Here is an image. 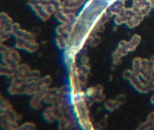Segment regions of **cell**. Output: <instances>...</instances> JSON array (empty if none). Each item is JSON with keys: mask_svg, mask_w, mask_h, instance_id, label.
Here are the masks:
<instances>
[{"mask_svg": "<svg viewBox=\"0 0 154 130\" xmlns=\"http://www.w3.org/2000/svg\"><path fill=\"white\" fill-rule=\"evenodd\" d=\"M29 4L43 21L49 19L62 5L57 0H29Z\"/></svg>", "mask_w": 154, "mask_h": 130, "instance_id": "1", "label": "cell"}, {"mask_svg": "<svg viewBox=\"0 0 154 130\" xmlns=\"http://www.w3.org/2000/svg\"><path fill=\"white\" fill-rule=\"evenodd\" d=\"M16 48H10L1 44L2 62L5 65L15 68L21 62V56Z\"/></svg>", "mask_w": 154, "mask_h": 130, "instance_id": "2", "label": "cell"}, {"mask_svg": "<svg viewBox=\"0 0 154 130\" xmlns=\"http://www.w3.org/2000/svg\"><path fill=\"white\" fill-rule=\"evenodd\" d=\"M81 50L76 46H68L63 53V61L68 71L73 70L76 67L77 56Z\"/></svg>", "mask_w": 154, "mask_h": 130, "instance_id": "3", "label": "cell"}, {"mask_svg": "<svg viewBox=\"0 0 154 130\" xmlns=\"http://www.w3.org/2000/svg\"><path fill=\"white\" fill-rule=\"evenodd\" d=\"M28 80L14 77L11 79L8 91L11 95L25 94L26 86Z\"/></svg>", "mask_w": 154, "mask_h": 130, "instance_id": "4", "label": "cell"}, {"mask_svg": "<svg viewBox=\"0 0 154 130\" xmlns=\"http://www.w3.org/2000/svg\"><path fill=\"white\" fill-rule=\"evenodd\" d=\"M152 7L151 0H134L132 9L137 13L143 16L147 15Z\"/></svg>", "mask_w": 154, "mask_h": 130, "instance_id": "5", "label": "cell"}, {"mask_svg": "<svg viewBox=\"0 0 154 130\" xmlns=\"http://www.w3.org/2000/svg\"><path fill=\"white\" fill-rule=\"evenodd\" d=\"M43 116L44 120L48 123H53L57 121L61 116L58 109L52 105H49L44 109Z\"/></svg>", "mask_w": 154, "mask_h": 130, "instance_id": "6", "label": "cell"}, {"mask_svg": "<svg viewBox=\"0 0 154 130\" xmlns=\"http://www.w3.org/2000/svg\"><path fill=\"white\" fill-rule=\"evenodd\" d=\"M49 88H41L32 95L30 99L29 105L32 109L38 110L42 107V104L44 103V98Z\"/></svg>", "mask_w": 154, "mask_h": 130, "instance_id": "7", "label": "cell"}, {"mask_svg": "<svg viewBox=\"0 0 154 130\" xmlns=\"http://www.w3.org/2000/svg\"><path fill=\"white\" fill-rule=\"evenodd\" d=\"M60 95L59 88H49L44 97V104L48 105H53Z\"/></svg>", "mask_w": 154, "mask_h": 130, "instance_id": "8", "label": "cell"}, {"mask_svg": "<svg viewBox=\"0 0 154 130\" xmlns=\"http://www.w3.org/2000/svg\"><path fill=\"white\" fill-rule=\"evenodd\" d=\"M31 69L26 63H20L15 68V76L27 79V76Z\"/></svg>", "mask_w": 154, "mask_h": 130, "instance_id": "9", "label": "cell"}, {"mask_svg": "<svg viewBox=\"0 0 154 130\" xmlns=\"http://www.w3.org/2000/svg\"><path fill=\"white\" fill-rule=\"evenodd\" d=\"M125 2L122 0H119L108 8L109 12L112 15H119L122 13L126 9Z\"/></svg>", "mask_w": 154, "mask_h": 130, "instance_id": "10", "label": "cell"}, {"mask_svg": "<svg viewBox=\"0 0 154 130\" xmlns=\"http://www.w3.org/2000/svg\"><path fill=\"white\" fill-rule=\"evenodd\" d=\"M0 75L12 79L15 76V68L5 65L1 62L0 67Z\"/></svg>", "mask_w": 154, "mask_h": 130, "instance_id": "11", "label": "cell"}, {"mask_svg": "<svg viewBox=\"0 0 154 130\" xmlns=\"http://www.w3.org/2000/svg\"><path fill=\"white\" fill-rule=\"evenodd\" d=\"M39 88L37 80H28L26 86L25 94L32 96L35 94L38 90Z\"/></svg>", "mask_w": 154, "mask_h": 130, "instance_id": "12", "label": "cell"}, {"mask_svg": "<svg viewBox=\"0 0 154 130\" xmlns=\"http://www.w3.org/2000/svg\"><path fill=\"white\" fill-rule=\"evenodd\" d=\"M73 23H62L56 29L57 35L68 37L71 32Z\"/></svg>", "mask_w": 154, "mask_h": 130, "instance_id": "13", "label": "cell"}, {"mask_svg": "<svg viewBox=\"0 0 154 130\" xmlns=\"http://www.w3.org/2000/svg\"><path fill=\"white\" fill-rule=\"evenodd\" d=\"M39 89L41 88H49L53 82V79L50 75H47L44 77H41L37 80Z\"/></svg>", "mask_w": 154, "mask_h": 130, "instance_id": "14", "label": "cell"}, {"mask_svg": "<svg viewBox=\"0 0 154 130\" xmlns=\"http://www.w3.org/2000/svg\"><path fill=\"white\" fill-rule=\"evenodd\" d=\"M144 17V16H142L135 12V13L131 16L127 22L128 26L131 27V28H133V27L137 26L143 20Z\"/></svg>", "mask_w": 154, "mask_h": 130, "instance_id": "15", "label": "cell"}, {"mask_svg": "<svg viewBox=\"0 0 154 130\" xmlns=\"http://www.w3.org/2000/svg\"><path fill=\"white\" fill-rule=\"evenodd\" d=\"M56 43L59 49L64 51L68 46V37L57 35L56 38Z\"/></svg>", "mask_w": 154, "mask_h": 130, "instance_id": "16", "label": "cell"}, {"mask_svg": "<svg viewBox=\"0 0 154 130\" xmlns=\"http://www.w3.org/2000/svg\"><path fill=\"white\" fill-rule=\"evenodd\" d=\"M0 109L1 112H6L13 109V106L8 99L1 95Z\"/></svg>", "mask_w": 154, "mask_h": 130, "instance_id": "17", "label": "cell"}, {"mask_svg": "<svg viewBox=\"0 0 154 130\" xmlns=\"http://www.w3.org/2000/svg\"><path fill=\"white\" fill-rule=\"evenodd\" d=\"M41 73L38 70H30L28 74L27 79L28 80H37L41 77Z\"/></svg>", "mask_w": 154, "mask_h": 130, "instance_id": "18", "label": "cell"}, {"mask_svg": "<svg viewBox=\"0 0 154 130\" xmlns=\"http://www.w3.org/2000/svg\"><path fill=\"white\" fill-rule=\"evenodd\" d=\"M36 128V125L35 123L26 122L20 125L19 130H35Z\"/></svg>", "mask_w": 154, "mask_h": 130, "instance_id": "19", "label": "cell"}, {"mask_svg": "<svg viewBox=\"0 0 154 130\" xmlns=\"http://www.w3.org/2000/svg\"><path fill=\"white\" fill-rule=\"evenodd\" d=\"M60 94L68 98L71 94V88L68 84L62 85L59 88Z\"/></svg>", "mask_w": 154, "mask_h": 130, "instance_id": "20", "label": "cell"}, {"mask_svg": "<svg viewBox=\"0 0 154 130\" xmlns=\"http://www.w3.org/2000/svg\"><path fill=\"white\" fill-rule=\"evenodd\" d=\"M96 88L94 87H89L85 91V94L87 98L93 97L96 92Z\"/></svg>", "mask_w": 154, "mask_h": 130, "instance_id": "21", "label": "cell"}, {"mask_svg": "<svg viewBox=\"0 0 154 130\" xmlns=\"http://www.w3.org/2000/svg\"><path fill=\"white\" fill-rule=\"evenodd\" d=\"M90 44L92 47L97 46L100 42V39L97 36H91L90 38Z\"/></svg>", "mask_w": 154, "mask_h": 130, "instance_id": "22", "label": "cell"}, {"mask_svg": "<svg viewBox=\"0 0 154 130\" xmlns=\"http://www.w3.org/2000/svg\"><path fill=\"white\" fill-rule=\"evenodd\" d=\"M81 64H87L89 62V58L86 55H83L80 58Z\"/></svg>", "mask_w": 154, "mask_h": 130, "instance_id": "23", "label": "cell"}, {"mask_svg": "<svg viewBox=\"0 0 154 130\" xmlns=\"http://www.w3.org/2000/svg\"><path fill=\"white\" fill-rule=\"evenodd\" d=\"M152 7H153L154 9V0L152 1Z\"/></svg>", "mask_w": 154, "mask_h": 130, "instance_id": "24", "label": "cell"}, {"mask_svg": "<svg viewBox=\"0 0 154 130\" xmlns=\"http://www.w3.org/2000/svg\"><path fill=\"white\" fill-rule=\"evenodd\" d=\"M57 1H59V2H60V1H61V0H57Z\"/></svg>", "mask_w": 154, "mask_h": 130, "instance_id": "25", "label": "cell"}]
</instances>
